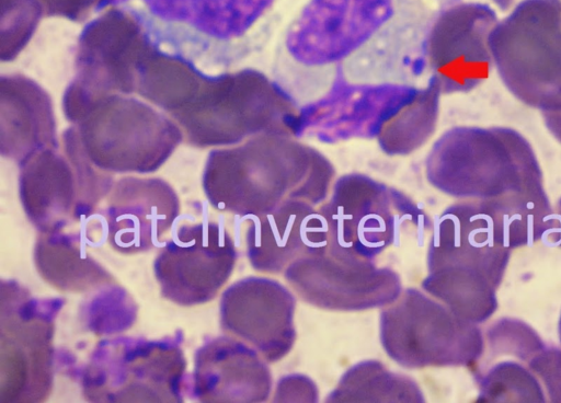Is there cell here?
<instances>
[{
	"mask_svg": "<svg viewBox=\"0 0 561 403\" xmlns=\"http://www.w3.org/2000/svg\"><path fill=\"white\" fill-rule=\"evenodd\" d=\"M334 175L316 148L289 135L262 134L210 151L202 185L216 210L249 218L293 202L323 204Z\"/></svg>",
	"mask_w": 561,
	"mask_h": 403,
	"instance_id": "obj_1",
	"label": "cell"
},
{
	"mask_svg": "<svg viewBox=\"0 0 561 403\" xmlns=\"http://www.w3.org/2000/svg\"><path fill=\"white\" fill-rule=\"evenodd\" d=\"M511 252L496 242L480 200L454 204L433 224L421 286L456 315L480 324L497 309L496 289Z\"/></svg>",
	"mask_w": 561,
	"mask_h": 403,
	"instance_id": "obj_2",
	"label": "cell"
},
{
	"mask_svg": "<svg viewBox=\"0 0 561 403\" xmlns=\"http://www.w3.org/2000/svg\"><path fill=\"white\" fill-rule=\"evenodd\" d=\"M427 182L459 199L488 200L543 187L528 141L510 128L454 127L432 146Z\"/></svg>",
	"mask_w": 561,
	"mask_h": 403,
	"instance_id": "obj_3",
	"label": "cell"
},
{
	"mask_svg": "<svg viewBox=\"0 0 561 403\" xmlns=\"http://www.w3.org/2000/svg\"><path fill=\"white\" fill-rule=\"evenodd\" d=\"M297 108L278 83L248 68L205 77L195 96L171 116L187 142L207 148L238 145L262 134L289 135L287 123Z\"/></svg>",
	"mask_w": 561,
	"mask_h": 403,
	"instance_id": "obj_4",
	"label": "cell"
},
{
	"mask_svg": "<svg viewBox=\"0 0 561 403\" xmlns=\"http://www.w3.org/2000/svg\"><path fill=\"white\" fill-rule=\"evenodd\" d=\"M319 210L328 227L329 253L351 264L376 263L403 233L423 238L433 228L408 195L360 173L339 177Z\"/></svg>",
	"mask_w": 561,
	"mask_h": 403,
	"instance_id": "obj_5",
	"label": "cell"
},
{
	"mask_svg": "<svg viewBox=\"0 0 561 403\" xmlns=\"http://www.w3.org/2000/svg\"><path fill=\"white\" fill-rule=\"evenodd\" d=\"M183 334L159 339L116 336L100 341L79 372L89 402L184 401L187 392Z\"/></svg>",
	"mask_w": 561,
	"mask_h": 403,
	"instance_id": "obj_6",
	"label": "cell"
},
{
	"mask_svg": "<svg viewBox=\"0 0 561 403\" xmlns=\"http://www.w3.org/2000/svg\"><path fill=\"white\" fill-rule=\"evenodd\" d=\"M500 78L523 103L561 112V2L525 0L489 39Z\"/></svg>",
	"mask_w": 561,
	"mask_h": 403,
	"instance_id": "obj_7",
	"label": "cell"
},
{
	"mask_svg": "<svg viewBox=\"0 0 561 403\" xmlns=\"http://www.w3.org/2000/svg\"><path fill=\"white\" fill-rule=\"evenodd\" d=\"M19 195L38 232L62 231L90 217L114 184L87 156L76 127L64 133L58 148L39 150L19 164Z\"/></svg>",
	"mask_w": 561,
	"mask_h": 403,
	"instance_id": "obj_8",
	"label": "cell"
},
{
	"mask_svg": "<svg viewBox=\"0 0 561 403\" xmlns=\"http://www.w3.org/2000/svg\"><path fill=\"white\" fill-rule=\"evenodd\" d=\"M65 299L37 298L1 280L0 403H39L54 384L55 322Z\"/></svg>",
	"mask_w": 561,
	"mask_h": 403,
	"instance_id": "obj_9",
	"label": "cell"
},
{
	"mask_svg": "<svg viewBox=\"0 0 561 403\" xmlns=\"http://www.w3.org/2000/svg\"><path fill=\"white\" fill-rule=\"evenodd\" d=\"M76 126L89 159L107 173H152L184 138L173 119L119 93L98 100Z\"/></svg>",
	"mask_w": 561,
	"mask_h": 403,
	"instance_id": "obj_10",
	"label": "cell"
},
{
	"mask_svg": "<svg viewBox=\"0 0 561 403\" xmlns=\"http://www.w3.org/2000/svg\"><path fill=\"white\" fill-rule=\"evenodd\" d=\"M380 342L387 355L408 369L471 367L484 350L478 324L416 288L402 290L383 307Z\"/></svg>",
	"mask_w": 561,
	"mask_h": 403,
	"instance_id": "obj_11",
	"label": "cell"
},
{
	"mask_svg": "<svg viewBox=\"0 0 561 403\" xmlns=\"http://www.w3.org/2000/svg\"><path fill=\"white\" fill-rule=\"evenodd\" d=\"M417 91L419 88L408 84L352 83L339 66L329 91L297 108L288 119V134L323 143L377 139Z\"/></svg>",
	"mask_w": 561,
	"mask_h": 403,
	"instance_id": "obj_12",
	"label": "cell"
},
{
	"mask_svg": "<svg viewBox=\"0 0 561 403\" xmlns=\"http://www.w3.org/2000/svg\"><path fill=\"white\" fill-rule=\"evenodd\" d=\"M237 257L234 242L221 223L180 226L153 262L161 296L181 307L213 300L231 276Z\"/></svg>",
	"mask_w": 561,
	"mask_h": 403,
	"instance_id": "obj_13",
	"label": "cell"
},
{
	"mask_svg": "<svg viewBox=\"0 0 561 403\" xmlns=\"http://www.w3.org/2000/svg\"><path fill=\"white\" fill-rule=\"evenodd\" d=\"M396 0H310L289 26L285 45L298 64H339L394 18Z\"/></svg>",
	"mask_w": 561,
	"mask_h": 403,
	"instance_id": "obj_14",
	"label": "cell"
},
{
	"mask_svg": "<svg viewBox=\"0 0 561 403\" xmlns=\"http://www.w3.org/2000/svg\"><path fill=\"white\" fill-rule=\"evenodd\" d=\"M496 24L493 10L480 3H456L438 13L426 34L424 55L442 93L468 92L489 77V39Z\"/></svg>",
	"mask_w": 561,
	"mask_h": 403,
	"instance_id": "obj_15",
	"label": "cell"
},
{
	"mask_svg": "<svg viewBox=\"0 0 561 403\" xmlns=\"http://www.w3.org/2000/svg\"><path fill=\"white\" fill-rule=\"evenodd\" d=\"M152 48L131 15L108 10L82 31L70 84L92 104L105 95L136 92L138 70Z\"/></svg>",
	"mask_w": 561,
	"mask_h": 403,
	"instance_id": "obj_16",
	"label": "cell"
},
{
	"mask_svg": "<svg viewBox=\"0 0 561 403\" xmlns=\"http://www.w3.org/2000/svg\"><path fill=\"white\" fill-rule=\"evenodd\" d=\"M284 277L301 300L331 311L383 308L402 291L400 276L392 268L346 263L328 250L294 261Z\"/></svg>",
	"mask_w": 561,
	"mask_h": 403,
	"instance_id": "obj_17",
	"label": "cell"
},
{
	"mask_svg": "<svg viewBox=\"0 0 561 403\" xmlns=\"http://www.w3.org/2000/svg\"><path fill=\"white\" fill-rule=\"evenodd\" d=\"M296 299L275 279L249 276L231 284L219 302L224 332L252 346L267 362L294 347Z\"/></svg>",
	"mask_w": 561,
	"mask_h": 403,
	"instance_id": "obj_18",
	"label": "cell"
},
{
	"mask_svg": "<svg viewBox=\"0 0 561 403\" xmlns=\"http://www.w3.org/2000/svg\"><path fill=\"white\" fill-rule=\"evenodd\" d=\"M180 210V199L164 180L122 177L114 182L106 196V240L122 254L147 252L169 232Z\"/></svg>",
	"mask_w": 561,
	"mask_h": 403,
	"instance_id": "obj_19",
	"label": "cell"
},
{
	"mask_svg": "<svg viewBox=\"0 0 561 403\" xmlns=\"http://www.w3.org/2000/svg\"><path fill=\"white\" fill-rule=\"evenodd\" d=\"M267 361L249 344L221 335L194 354L187 394L203 403H256L268 400L273 379Z\"/></svg>",
	"mask_w": 561,
	"mask_h": 403,
	"instance_id": "obj_20",
	"label": "cell"
},
{
	"mask_svg": "<svg viewBox=\"0 0 561 403\" xmlns=\"http://www.w3.org/2000/svg\"><path fill=\"white\" fill-rule=\"evenodd\" d=\"M484 350L474 366L478 401L547 402L546 392L529 366L545 343L525 322L503 318L486 331Z\"/></svg>",
	"mask_w": 561,
	"mask_h": 403,
	"instance_id": "obj_21",
	"label": "cell"
},
{
	"mask_svg": "<svg viewBox=\"0 0 561 403\" xmlns=\"http://www.w3.org/2000/svg\"><path fill=\"white\" fill-rule=\"evenodd\" d=\"M316 207L293 202L272 212L249 217L245 245L251 266L257 272L279 274L302 256L327 251L328 227Z\"/></svg>",
	"mask_w": 561,
	"mask_h": 403,
	"instance_id": "obj_22",
	"label": "cell"
},
{
	"mask_svg": "<svg viewBox=\"0 0 561 403\" xmlns=\"http://www.w3.org/2000/svg\"><path fill=\"white\" fill-rule=\"evenodd\" d=\"M58 148L51 99L34 80L22 74L0 80V151L22 163L33 153Z\"/></svg>",
	"mask_w": 561,
	"mask_h": 403,
	"instance_id": "obj_23",
	"label": "cell"
},
{
	"mask_svg": "<svg viewBox=\"0 0 561 403\" xmlns=\"http://www.w3.org/2000/svg\"><path fill=\"white\" fill-rule=\"evenodd\" d=\"M39 276L54 288L82 293L114 283V277L83 247L78 234L38 232L33 252Z\"/></svg>",
	"mask_w": 561,
	"mask_h": 403,
	"instance_id": "obj_24",
	"label": "cell"
},
{
	"mask_svg": "<svg viewBox=\"0 0 561 403\" xmlns=\"http://www.w3.org/2000/svg\"><path fill=\"white\" fill-rule=\"evenodd\" d=\"M204 79L184 60L152 48L138 70L136 92L172 115L195 96Z\"/></svg>",
	"mask_w": 561,
	"mask_h": 403,
	"instance_id": "obj_25",
	"label": "cell"
},
{
	"mask_svg": "<svg viewBox=\"0 0 561 403\" xmlns=\"http://www.w3.org/2000/svg\"><path fill=\"white\" fill-rule=\"evenodd\" d=\"M417 383L378 360L360 361L344 372L325 402H424Z\"/></svg>",
	"mask_w": 561,
	"mask_h": 403,
	"instance_id": "obj_26",
	"label": "cell"
},
{
	"mask_svg": "<svg viewBox=\"0 0 561 403\" xmlns=\"http://www.w3.org/2000/svg\"><path fill=\"white\" fill-rule=\"evenodd\" d=\"M442 89L431 74L426 87L383 127L377 142L388 156H408L420 149L434 134L439 113Z\"/></svg>",
	"mask_w": 561,
	"mask_h": 403,
	"instance_id": "obj_27",
	"label": "cell"
},
{
	"mask_svg": "<svg viewBox=\"0 0 561 403\" xmlns=\"http://www.w3.org/2000/svg\"><path fill=\"white\" fill-rule=\"evenodd\" d=\"M137 304L121 286L108 284L81 306L82 324L95 335H111L129 329L137 316Z\"/></svg>",
	"mask_w": 561,
	"mask_h": 403,
	"instance_id": "obj_28",
	"label": "cell"
},
{
	"mask_svg": "<svg viewBox=\"0 0 561 403\" xmlns=\"http://www.w3.org/2000/svg\"><path fill=\"white\" fill-rule=\"evenodd\" d=\"M44 15L37 0H1L2 61L13 60L26 46Z\"/></svg>",
	"mask_w": 561,
	"mask_h": 403,
	"instance_id": "obj_29",
	"label": "cell"
},
{
	"mask_svg": "<svg viewBox=\"0 0 561 403\" xmlns=\"http://www.w3.org/2000/svg\"><path fill=\"white\" fill-rule=\"evenodd\" d=\"M275 0H208V30L220 38L245 34Z\"/></svg>",
	"mask_w": 561,
	"mask_h": 403,
	"instance_id": "obj_30",
	"label": "cell"
},
{
	"mask_svg": "<svg viewBox=\"0 0 561 403\" xmlns=\"http://www.w3.org/2000/svg\"><path fill=\"white\" fill-rule=\"evenodd\" d=\"M274 402H317L318 389L307 376L288 375L279 379Z\"/></svg>",
	"mask_w": 561,
	"mask_h": 403,
	"instance_id": "obj_31",
	"label": "cell"
},
{
	"mask_svg": "<svg viewBox=\"0 0 561 403\" xmlns=\"http://www.w3.org/2000/svg\"><path fill=\"white\" fill-rule=\"evenodd\" d=\"M102 0H37L46 16H59L70 21L84 20Z\"/></svg>",
	"mask_w": 561,
	"mask_h": 403,
	"instance_id": "obj_32",
	"label": "cell"
},
{
	"mask_svg": "<svg viewBox=\"0 0 561 403\" xmlns=\"http://www.w3.org/2000/svg\"><path fill=\"white\" fill-rule=\"evenodd\" d=\"M546 126L561 142V112L543 113Z\"/></svg>",
	"mask_w": 561,
	"mask_h": 403,
	"instance_id": "obj_33",
	"label": "cell"
},
{
	"mask_svg": "<svg viewBox=\"0 0 561 403\" xmlns=\"http://www.w3.org/2000/svg\"><path fill=\"white\" fill-rule=\"evenodd\" d=\"M557 219V228L553 232L545 238L548 245H558L561 247V199L558 203L557 211L554 212Z\"/></svg>",
	"mask_w": 561,
	"mask_h": 403,
	"instance_id": "obj_34",
	"label": "cell"
},
{
	"mask_svg": "<svg viewBox=\"0 0 561 403\" xmlns=\"http://www.w3.org/2000/svg\"><path fill=\"white\" fill-rule=\"evenodd\" d=\"M500 7H502L503 9H505L506 7H508L513 0H494Z\"/></svg>",
	"mask_w": 561,
	"mask_h": 403,
	"instance_id": "obj_35",
	"label": "cell"
},
{
	"mask_svg": "<svg viewBox=\"0 0 561 403\" xmlns=\"http://www.w3.org/2000/svg\"><path fill=\"white\" fill-rule=\"evenodd\" d=\"M558 331H559V338H560V343H561V314H560V319H559V327H558Z\"/></svg>",
	"mask_w": 561,
	"mask_h": 403,
	"instance_id": "obj_36",
	"label": "cell"
}]
</instances>
